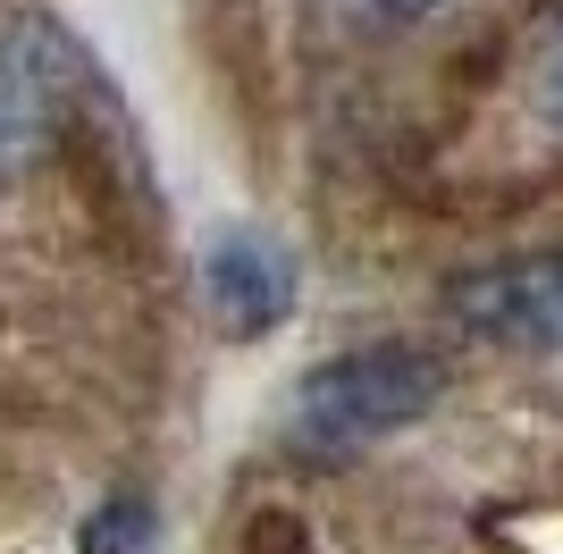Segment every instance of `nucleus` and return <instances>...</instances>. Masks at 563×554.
<instances>
[{
	"mask_svg": "<svg viewBox=\"0 0 563 554\" xmlns=\"http://www.w3.org/2000/svg\"><path fill=\"white\" fill-rule=\"evenodd\" d=\"M438 395H446V362L429 345L371 336V345H353V353L311 362V378L295 387V437L311 454H362V445L429 420Z\"/></svg>",
	"mask_w": 563,
	"mask_h": 554,
	"instance_id": "nucleus-1",
	"label": "nucleus"
},
{
	"mask_svg": "<svg viewBox=\"0 0 563 554\" xmlns=\"http://www.w3.org/2000/svg\"><path fill=\"white\" fill-rule=\"evenodd\" d=\"M202 286H211V311L228 336H269V328L295 311V261L269 244V235H219L211 261H202Z\"/></svg>",
	"mask_w": 563,
	"mask_h": 554,
	"instance_id": "nucleus-4",
	"label": "nucleus"
},
{
	"mask_svg": "<svg viewBox=\"0 0 563 554\" xmlns=\"http://www.w3.org/2000/svg\"><path fill=\"white\" fill-rule=\"evenodd\" d=\"M362 9H378V18H396V25H412V18H438L446 0H362Z\"/></svg>",
	"mask_w": 563,
	"mask_h": 554,
	"instance_id": "nucleus-8",
	"label": "nucleus"
},
{
	"mask_svg": "<svg viewBox=\"0 0 563 554\" xmlns=\"http://www.w3.org/2000/svg\"><path fill=\"white\" fill-rule=\"evenodd\" d=\"M521 101H530V118L563 143V0L530 25V51H521Z\"/></svg>",
	"mask_w": 563,
	"mask_h": 554,
	"instance_id": "nucleus-5",
	"label": "nucleus"
},
{
	"mask_svg": "<svg viewBox=\"0 0 563 554\" xmlns=\"http://www.w3.org/2000/svg\"><path fill=\"white\" fill-rule=\"evenodd\" d=\"M143 546H152V505L143 496H110L76 538V554H143Z\"/></svg>",
	"mask_w": 563,
	"mask_h": 554,
	"instance_id": "nucleus-6",
	"label": "nucleus"
},
{
	"mask_svg": "<svg viewBox=\"0 0 563 554\" xmlns=\"http://www.w3.org/2000/svg\"><path fill=\"white\" fill-rule=\"evenodd\" d=\"M244 554H311L303 521H286V512H261L253 530H244Z\"/></svg>",
	"mask_w": 563,
	"mask_h": 554,
	"instance_id": "nucleus-7",
	"label": "nucleus"
},
{
	"mask_svg": "<svg viewBox=\"0 0 563 554\" xmlns=\"http://www.w3.org/2000/svg\"><path fill=\"white\" fill-rule=\"evenodd\" d=\"M446 311L505 353H563V253L496 261L446 286Z\"/></svg>",
	"mask_w": 563,
	"mask_h": 554,
	"instance_id": "nucleus-3",
	"label": "nucleus"
},
{
	"mask_svg": "<svg viewBox=\"0 0 563 554\" xmlns=\"http://www.w3.org/2000/svg\"><path fill=\"white\" fill-rule=\"evenodd\" d=\"M76 118V51L34 18H0V185L34 177Z\"/></svg>",
	"mask_w": 563,
	"mask_h": 554,
	"instance_id": "nucleus-2",
	"label": "nucleus"
}]
</instances>
